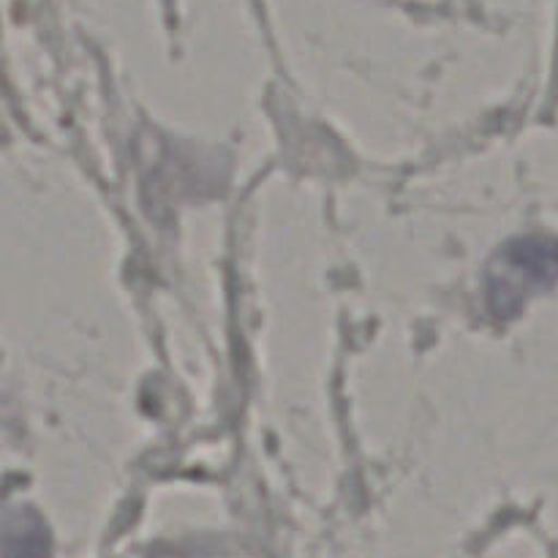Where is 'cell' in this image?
I'll return each instance as SVG.
<instances>
[{
  "label": "cell",
  "instance_id": "obj_2",
  "mask_svg": "<svg viewBox=\"0 0 558 558\" xmlns=\"http://www.w3.org/2000/svg\"><path fill=\"white\" fill-rule=\"evenodd\" d=\"M3 554L5 558H49V534L36 512L14 510L5 515Z\"/></svg>",
  "mask_w": 558,
  "mask_h": 558
},
{
  "label": "cell",
  "instance_id": "obj_1",
  "mask_svg": "<svg viewBox=\"0 0 558 558\" xmlns=\"http://www.w3.org/2000/svg\"><path fill=\"white\" fill-rule=\"evenodd\" d=\"M558 278V243L545 234L512 238L501 245L485 270V303L496 319L507 322L529 300L548 292Z\"/></svg>",
  "mask_w": 558,
  "mask_h": 558
}]
</instances>
